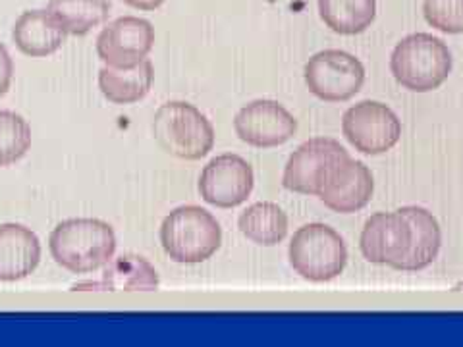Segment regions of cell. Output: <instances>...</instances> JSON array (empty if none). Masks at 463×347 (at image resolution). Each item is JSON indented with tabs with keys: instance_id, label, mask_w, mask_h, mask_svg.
Wrapping results in <instances>:
<instances>
[{
	"instance_id": "ffe728a7",
	"label": "cell",
	"mask_w": 463,
	"mask_h": 347,
	"mask_svg": "<svg viewBox=\"0 0 463 347\" xmlns=\"http://www.w3.org/2000/svg\"><path fill=\"white\" fill-rule=\"evenodd\" d=\"M47 10L66 35H85L109 18L110 0H51Z\"/></svg>"
},
{
	"instance_id": "d4e9b609",
	"label": "cell",
	"mask_w": 463,
	"mask_h": 347,
	"mask_svg": "<svg viewBox=\"0 0 463 347\" xmlns=\"http://www.w3.org/2000/svg\"><path fill=\"white\" fill-rule=\"evenodd\" d=\"M124 3L134 6V8H139V10H155L161 6L165 0H124Z\"/></svg>"
},
{
	"instance_id": "52a82bcc",
	"label": "cell",
	"mask_w": 463,
	"mask_h": 347,
	"mask_svg": "<svg viewBox=\"0 0 463 347\" xmlns=\"http://www.w3.org/2000/svg\"><path fill=\"white\" fill-rule=\"evenodd\" d=\"M347 156L350 153L336 139L313 137L299 145L298 151L288 158L282 185L288 192L318 197L330 174Z\"/></svg>"
},
{
	"instance_id": "d6986e66",
	"label": "cell",
	"mask_w": 463,
	"mask_h": 347,
	"mask_svg": "<svg viewBox=\"0 0 463 347\" xmlns=\"http://www.w3.org/2000/svg\"><path fill=\"white\" fill-rule=\"evenodd\" d=\"M238 228L253 243L272 248L288 236V216L277 202L260 201L241 212Z\"/></svg>"
},
{
	"instance_id": "3957f363",
	"label": "cell",
	"mask_w": 463,
	"mask_h": 347,
	"mask_svg": "<svg viewBox=\"0 0 463 347\" xmlns=\"http://www.w3.org/2000/svg\"><path fill=\"white\" fill-rule=\"evenodd\" d=\"M161 243L174 263L197 265L221 249L222 230L209 211L187 205L172 211L163 220Z\"/></svg>"
},
{
	"instance_id": "8fae6325",
	"label": "cell",
	"mask_w": 463,
	"mask_h": 347,
	"mask_svg": "<svg viewBox=\"0 0 463 347\" xmlns=\"http://www.w3.org/2000/svg\"><path fill=\"white\" fill-rule=\"evenodd\" d=\"M236 136L259 149L280 147L298 132V120L277 100H253L234 118Z\"/></svg>"
},
{
	"instance_id": "7a4b0ae2",
	"label": "cell",
	"mask_w": 463,
	"mask_h": 347,
	"mask_svg": "<svg viewBox=\"0 0 463 347\" xmlns=\"http://www.w3.org/2000/svg\"><path fill=\"white\" fill-rule=\"evenodd\" d=\"M394 80L413 93L439 89L452 71V52L446 42L430 33L403 37L390 56Z\"/></svg>"
},
{
	"instance_id": "4fadbf2b",
	"label": "cell",
	"mask_w": 463,
	"mask_h": 347,
	"mask_svg": "<svg viewBox=\"0 0 463 347\" xmlns=\"http://www.w3.org/2000/svg\"><path fill=\"white\" fill-rule=\"evenodd\" d=\"M373 192L374 182L371 170L361 161H354L352 156H347L330 174L321 193H318V199L330 211L352 214L369 205Z\"/></svg>"
},
{
	"instance_id": "277c9868",
	"label": "cell",
	"mask_w": 463,
	"mask_h": 347,
	"mask_svg": "<svg viewBox=\"0 0 463 347\" xmlns=\"http://www.w3.org/2000/svg\"><path fill=\"white\" fill-rule=\"evenodd\" d=\"M153 134L168 155L184 161H199L214 147L213 124L199 108L184 100H172L156 110Z\"/></svg>"
},
{
	"instance_id": "8992f818",
	"label": "cell",
	"mask_w": 463,
	"mask_h": 347,
	"mask_svg": "<svg viewBox=\"0 0 463 347\" xmlns=\"http://www.w3.org/2000/svg\"><path fill=\"white\" fill-rule=\"evenodd\" d=\"M303 78L317 98L325 103H345L364 87L365 68L354 54L328 49L309 58Z\"/></svg>"
},
{
	"instance_id": "cb8c5ba5",
	"label": "cell",
	"mask_w": 463,
	"mask_h": 347,
	"mask_svg": "<svg viewBox=\"0 0 463 347\" xmlns=\"http://www.w3.org/2000/svg\"><path fill=\"white\" fill-rule=\"evenodd\" d=\"M12 76H14L12 56L5 47V42H0V97H5L6 91L10 89Z\"/></svg>"
},
{
	"instance_id": "9a60e30c",
	"label": "cell",
	"mask_w": 463,
	"mask_h": 347,
	"mask_svg": "<svg viewBox=\"0 0 463 347\" xmlns=\"http://www.w3.org/2000/svg\"><path fill=\"white\" fill-rule=\"evenodd\" d=\"M400 212L411 226V248L396 270L419 272L437 260L442 245V231L434 216L423 207H402Z\"/></svg>"
},
{
	"instance_id": "2e32d148",
	"label": "cell",
	"mask_w": 463,
	"mask_h": 347,
	"mask_svg": "<svg viewBox=\"0 0 463 347\" xmlns=\"http://www.w3.org/2000/svg\"><path fill=\"white\" fill-rule=\"evenodd\" d=\"M12 37L20 52L32 58H43L62 47L66 33L52 20L49 10H25L14 23Z\"/></svg>"
},
{
	"instance_id": "5bb4252c",
	"label": "cell",
	"mask_w": 463,
	"mask_h": 347,
	"mask_svg": "<svg viewBox=\"0 0 463 347\" xmlns=\"http://www.w3.org/2000/svg\"><path fill=\"white\" fill-rule=\"evenodd\" d=\"M41 260V241L22 224L0 226V282H18L33 274Z\"/></svg>"
},
{
	"instance_id": "e0dca14e",
	"label": "cell",
	"mask_w": 463,
	"mask_h": 347,
	"mask_svg": "<svg viewBox=\"0 0 463 347\" xmlns=\"http://www.w3.org/2000/svg\"><path fill=\"white\" fill-rule=\"evenodd\" d=\"M153 80V64L145 58L134 68H100L99 89L112 105H134L147 97Z\"/></svg>"
},
{
	"instance_id": "ac0fdd59",
	"label": "cell",
	"mask_w": 463,
	"mask_h": 347,
	"mask_svg": "<svg viewBox=\"0 0 463 347\" xmlns=\"http://www.w3.org/2000/svg\"><path fill=\"white\" fill-rule=\"evenodd\" d=\"M80 287L91 289H126V292H155L158 287V272L147 258L137 255H122L105 265L103 278Z\"/></svg>"
},
{
	"instance_id": "9c48e42d",
	"label": "cell",
	"mask_w": 463,
	"mask_h": 347,
	"mask_svg": "<svg viewBox=\"0 0 463 347\" xmlns=\"http://www.w3.org/2000/svg\"><path fill=\"white\" fill-rule=\"evenodd\" d=\"M255 187L251 164L240 155L224 153L214 156L199 176L203 201L219 209H234L248 201Z\"/></svg>"
},
{
	"instance_id": "ba28073f",
	"label": "cell",
	"mask_w": 463,
	"mask_h": 347,
	"mask_svg": "<svg viewBox=\"0 0 463 347\" xmlns=\"http://www.w3.org/2000/svg\"><path fill=\"white\" fill-rule=\"evenodd\" d=\"M342 134L355 151L376 156L396 147L402 137V122L386 105L364 100L344 112Z\"/></svg>"
},
{
	"instance_id": "603a6c76",
	"label": "cell",
	"mask_w": 463,
	"mask_h": 347,
	"mask_svg": "<svg viewBox=\"0 0 463 347\" xmlns=\"http://www.w3.org/2000/svg\"><path fill=\"white\" fill-rule=\"evenodd\" d=\"M423 14L439 32L463 33V0H423Z\"/></svg>"
},
{
	"instance_id": "30bf717a",
	"label": "cell",
	"mask_w": 463,
	"mask_h": 347,
	"mask_svg": "<svg viewBox=\"0 0 463 347\" xmlns=\"http://www.w3.org/2000/svg\"><path fill=\"white\" fill-rule=\"evenodd\" d=\"M155 45V27L149 20L122 16L110 22L97 37V54L110 68H134Z\"/></svg>"
},
{
	"instance_id": "5b68a950",
	"label": "cell",
	"mask_w": 463,
	"mask_h": 347,
	"mask_svg": "<svg viewBox=\"0 0 463 347\" xmlns=\"http://www.w3.org/2000/svg\"><path fill=\"white\" fill-rule=\"evenodd\" d=\"M289 265L309 282L338 278L347 265V248L335 228L321 222L301 226L289 243Z\"/></svg>"
},
{
	"instance_id": "44dd1931",
	"label": "cell",
	"mask_w": 463,
	"mask_h": 347,
	"mask_svg": "<svg viewBox=\"0 0 463 347\" xmlns=\"http://www.w3.org/2000/svg\"><path fill=\"white\" fill-rule=\"evenodd\" d=\"M321 20L340 35H359L374 22L376 0H317Z\"/></svg>"
},
{
	"instance_id": "7c38bea8",
	"label": "cell",
	"mask_w": 463,
	"mask_h": 347,
	"mask_svg": "<svg viewBox=\"0 0 463 347\" xmlns=\"http://www.w3.org/2000/svg\"><path fill=\"white\" fill-rule=\"evenodd\" d=\"M411 226L400 211L376 212L361 231L359 248L369 263L396 268L411 248Z\"/></svg>"
},
{
	"instance_id": "6da1fadb",
	"label": "cell",
	"mask_w": 463,
	"mask_h": 347,
	"mask_svg": "<svg viewBox=\"0 0 463 347\" xmlns=\"http://www.w3.org/2000/svg\"><path fill=\"white\" fill-rule=\"evenodd\" d=\"M49 249L56 263L68 272L91 274L112 260L116 234L103 220L70 219L51 231Z\"/></svg>"
},
{
	"instance_id": "7402d4cb",
	"label": "cell",
	"mask_w": 463,
	"mask_h": 347,
	"mask_svg": "<svg viewBox=\"0 0 463 347\" xmlns=\"http://www.w3.org/2000/svg\"><path fill=\"white\" fill-rule=\"evenodd\" d=\"M32 147V126L24 116L0 110V166H10Z\"/></svg>"
}]
</instances>
